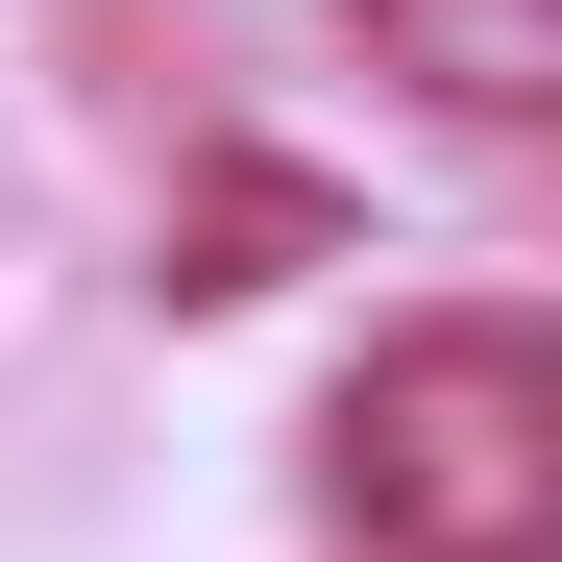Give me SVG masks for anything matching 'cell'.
I'll return each mask as SVG.
<instances>
[{
    "label": "cell",
    "instance_id": "cell-1",
    "mask_svg": "<svg viewBox=\"0 0 562 562\" xmlns=\"http://www.w3.org/2000/svg\"><path fill=\"white\" fill-rule=\"evenodd\" d=\"M318 490H342L367 562H538V538H562V367H538L514 318L367 342L342 416H318Z\"/></svg>",
    "mask_w": 562,
    "mask_h": 562
},
{
    "label": "cell",
    "instance_id": "cell-2",
    "mask_svg": "<svg viewBox=\"0 0 562 562\" xmlns=\"http://www.w3.org/2000/svg\"><path fill=\"white\" fill-rule=\"evenodd\" d=\"M367 49H392L440 123H538L562 99V0H367Z\"/></svg>",
    "mask_w": 562,
    "mask_h": 562
}]
</instances>
